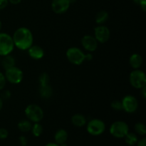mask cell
<instances>
[{
  "instance_id": "obj_1",
  "label": "cell",
  "mask_w": 146,
  "mask_h": 146,
  "mask_svg": "<svg viewBox=\"0 0 146 146\" xmlns=\"http://www.w3.org/2000/svg\"><path fill=\"white\" fill-rule=\"evenodd\" d=\"M12 39L14 46L21 51H26L33 45L34 36L31 30L28 28L19 27L14 31Z\"/></svg>"
},
{
  "instance_id": "obj_2",
  "label": "cell",
  "mask_w": 146,
  "mask_h": 146,
  "mask_svg": "<svg viewBox=\"0 0 146 146\" xmlns=\"http://www.w3.org/2000/svg\"><path fill=\"white\" fill-rule=\"evenodd\" d=\"M24 113L27 119L32 123H39L44 118V113L41 107L37 104H29L26 107Z\"/></svg>"
},
{
  "instance_id": "obj_3",
  "label": "cell",
  "mask_w": 146,
  "mask_h": 146,
  "mask_svg": "<svg viewBox=\"0 0 146 146\" xmlns=\"http://www.w3.org/2000/svg\"><path fill=\"white\" fill-rule=\"evenodd\" d=\"M14 47L12 36L7 33L0 32V56L11 54Z\"/></svg>"
},
{
  "instance_id": "obj_4",
  "label": "cell",
  "mask_w": 146,
  "mask_h": 146,
  "mask_svg": "<svg viewBox=\"0 0 146 146\" xmlns=\"http://www.w3.org/2000/svg\"><path fill=\"white\" fill-rule=\"evenodd\" d=\"M66 58L74 65H81L86 61V54L78 47H71L66 53Z\"/></svg>"
},
{
  "instance_id": "obj_5",
  "label": "cell",
  "mask_w": 146,
  "mask_h": 146,
  "mask_svg": "<svg viewBox=\"0 0 146 146\" xmlns=\"http://www.w3.org/2000/svg\"><path fill=\"white\" fill-rule=\"evenodd\" d=\"M129 81L131 85L137 89H141L146 86V75L143 71L139 69H133L129 76Z\"/></svg>"
},
{
  "instance_id": "obj_6",
  "label": "cell",
  "mask_w": 146,
  "mask_h": 146,
  "mask_svg": "<svg viewBox=\"0 0 146 146\" xmlns=\"http://www.w3.org/2000/svg\"><path fill=\"white\" fill-rule=\"evenodd\" d=\"M109 132L114 138H123L129 132V127L125 121H117L111 124L109 128Z\"/></svg>"
},
{
  "instance_id": "obj_7",
  "label": "cell",
  "mask_w": 146,
  "mask_h": 146,
  "mask_svg": "<svg viewBox=\"0 0 146 146\" xmlns=\"http://www.w3.org/2000/svg\"><path fill=\"white\" fill-rule=\"evenodd\" d=\"M86 130L90 135L98 136L106 131V124L102 120L94 118L86 123Z\"/></svg>"
},
{
  "instance_id": "obj_8",
  "label": "cell",
  "mask_w": 146,
  "mask_h": 146,
  "mask_svg": "<svg viewBox=\"0 0 146 146\" xmlns=\"http://www.w3.org/2000/svg\"><path fill=\"white\" fill-rule=\"evenodd\" d=\"M4 76H5L7 81L11 84H20L24 78L23 71L19 68L16 66L5 70Z\"/></svg>"
},
{
  "instance_id": "obj_9",
  "label": "cell",
  "mask_w": 146,
  "mask_h": 146,
  "mask_svg": "<svg viewBox=\"0 0 146 146\" xmlns=\"http://www.w3.org/2000/svg\"><path fill=\"white\" fill-rule=\"evenodd\" d=\"M123 110L128 113H134L138 108V101L135 96L126 95L121 101Z\"/></svg>"
},
{
  "instance_id": "obj_10",
  "label": "cell",
  "mask_w": 146,
  "mask_h": 146,
  "mask_svg": "<svg viewBox=\"0 0 146 146\" xmlns=\"http://www.w3.org/2000/svg\"><path fill=\"white\" fill-rule=\"evenodd\" d=\"M94 37L98 43L104 44L109 40L111 37V31L106 26L98 25L94 29Z\"/></svg>"
},
{
  "instance_id": "obj_11",
  "label": "cell",
  "mask_w": 146,
  "mask_h": 146,
  "mask_svg": "<svg viewBox=\"0 0 146 146\" xmlns=\"http://www.w3.org/2000/svg\"><path fill=\"white\" fill-rule=\"evenodd\" d=\"M81 45L83 48L86 50L88 52L91 53L95 51L97 49L98 46V42L94 36L85 35L81 38Z\"/></svg>"
},
{
  "instance_id": "obj_12",
  "label": "cell",
  "mask_w": 146,
  "mask_h": 146,
  "mask_svg": "<svg viewBox=\"0 0 146 146\" xmlns=\"http://www.w3.org/2000/svg\"><path fill=\"white\" fill-rule=\"evenodd\" d=\"M70 5V0H52L51 9L55 14H61L68 11Z\"/></svg>"
},
{
  "instance_id": "obj_13",
  "label": "cell",
  "mask_w": 146,
  "mask_h": 146,
  "mask_svg": "<svg viewBox=\"0 0 146 146\" xmlns=\"http://www.w3.org/2000/svg\"><path fill=\"white\" fill-rule=\"evenodd\" d=\"M28 54L31 58L35 60H39L44 57V51L42 47L38 45H32L28 48Z\"/></svg>"
},
{
  "instance_id": "obj_14",
  "label": "cell",
  "mask_w": 146,
  "mask_h": 146,
  "mask_svg": "<svg viewBox=\"0 0 146 146\" xmlns=\"http://www.w3.org/2000/svg\"><path fill=\"white\" fill-rule=\"evenodd\" d=\"M143 59L141 54H133L129 58V64L133 69H139L141 66H142Z\"/></svg>"
},
{
  "instance_id": "obj_15",
  "label": "cell",
  "mask_w": 146,
  "mask_h": 146,
  "mask_svg": "<svg viewBox=\"0 0 146 146\" xmlns=\"http://www.w3.org/2000/svg\"><path fill=\"white\" fill-rule=\"evenodd\" d=\"M67 139H68V133L66 130L61 128L55 133L54 140H55L56 143H57L58 145L66 143Z\"/></svg>"
},
{
  "instance_id": "obj_16",
  "label": "cell",
  "mask_w": 146,
  "mask_h": 146,
  "mask_svg": "<svg viewBox=\"0 0 146 146\" xmlns=\"http://www.w3.org/2000/svg\"><path fill=\"white\" fill-rule=\"evenodd\" d=\"M71 123L74 126L81 128L86 125L87 121L84 115L81 113H76L71 117Z\"/></svg>"
},
{
  "instance_id": "obj_17",
  "label": "cell",
  "mask_w": 146,
  "mask_h": 146,
  "mask_svg": "<svg viewBox=\"0 0 146 146\" xmlns=\"http://www.w3.org/2000/svg\"><path fill=\"white\" fill-rule=\"evenodd\" d=\"M0 64H1V66H2L4 70L9 69V68H11V67L15 66V58L11 54L4 56H3L2 60H1V63Z\"/></svg>"
},
{
  "instance_id": "obj_18",
  "label": "cell",
  "mask_w": 146,
  "mask_h": 146,
  "mask_svg": "<svg viewBox=\"0 0 146 146\" xmlns=\"http://www.w3.org/2000/svg\"><path fill=\"white\" fill-rule=\"evenodd\" d=\"M53 88L49 84L44 86H40L39 87V94L40 96L44 99H48L53 95Z\"/></svg>"
},
{
  "instance_id": "obj_19",
  "label": "cell",
  "mask_w": 146,
  "mask_h": 146,
  "mask_svg": "<svg viewBox=\"0 0 146 146\" xmlns=\"http://www.w3.org/2000/svg\"><path fill=\"white\" fill-rule=\"evenodd\" d=\"M108 18H109V14H108V11H106V10H101L96 15V23L98 25H103L104 23L108 21Z\"/></svg>"
},
{
  "instance_id": "obj_20",
  "label": "cell",
  "mask_w": 146,
  "mask_h": 146,
  "mask_svg": "<svg viewBox=\"0 0 146 146\" xmlns=\"http://www.w3.org/2000/svg\"><path fill=\"white\" fill-rule=\"evenodd\" d=\"M32 122L28 119H24L20 121L17 124V127H18L19 130L21 132L27 133L29 132L31 130V127H32Z\"/></svg>"
},
{
  "instance_id": "obj_21",
  "label": "cell",
  "mask_w": 146,
  "mask_h": 146,
  "mask_svg": "<svg viewBox=\"0 0 146 146\" xmlns=\"http://www.w3.org/2000/svg\"><path fill=\"white\" fill-rule=\"evenodd\" d=\"M124 138H125V143L130 146H133L136 145L137 142L138 141V138L137 137V135L135 133H133L128 132L125 135V136L124 137Z\"/></svg>"
},
{
  "instance_id": "obj_22",
  "label": "cell",
  "mask_w": 146,
  "mask_h": 146,
  "mask_svg": "<svg viewBox=\"0 0 146 146\" xmlns=\"http://www.w3.org/2000/svg\"><path fill=\"white\" fill-rule=\"evenodd\" d=\"M31 133L35 137H39L43 133V126L39 123H34L31 127Z\"/></svg>"
},
{
  "instance_id": "obj_23",
  "label": "cell",
  "mask_w": 146,
  "mask_h": 146,
  "mask_svg": "<svg viewBox=\"0 0 146 146\" xmlns=\"http://www.w3.org/2000/svg\"><path fill=\"white\" fill-rule=\"evenodd\" d=\"M134 128H135V132L138 134H139V135H142V136H144L146 134L145 125V124L143 123L138 122L137 123H135Z\"/></svg>"
},
{
  "instance_id": "obj_24",
  "label": "cell",
  "mask_w": 146,
  "mask_h": 146,
  "mask_svg": "<svg viewBox=\"0 0 146 146\" xmlns=\"http://www.w3.org/2000/svg\"><path fill=\"white\" fill-rule=\"evenodd\" d=\"M50 77L47 73H42L38 76V82H39L40 86H44L49 84Z\"/></svg>"
},
{
  "instance_id": "obj_25",
  "label": "cell",
  "mask_w": 146,
  "mask_h": 146,
  "mask_svg": "<svg viewBox=\"0 0 146 146\" xmlns=\"http://www.w3.org/2000/svg\"><path fill=\"white\" fill-rule=\"evenodd\" d=\"M111 107L114 111H119L123 110L122 103H121V101H119V100H114V101H113L112 103L111 104Z\"/></svg>"
},
{
  "instance_id": "obj_26",
  "label": "cell",
  "mask_w": 146,
  "mask_h": 146,
  "mask_svg": "<svg viewBox=\"0 0 146 146\" xmlns=\"http://www.w3.org/2000/svg\"><path fill=\"white\" fill-rule=\"evenodd\" d=\"M7 82V79H6L5 76H4V74L0 72V91L4 89Z\"/></svg>"
},
{
  "instance_id": "obj_27",
  "label": "cell",
  "mask_w": 146,
  "mask_h": 146,
  "mask_svg": "<svg viewBox=\"0 0 146 146\" xmlns=\"http://www.w3.org/2000/svg\"><path fill=\"white\" fill-rule=\"evenodd\" d=\"M133 2L137 5L140 6L142 10L143 11H145L146 10V0H133Z\"/></svg>"
},
{
  "instance_id": "obj_28",
  "label": "cell",
  "mask_w": 146,
  "mask_h": 146,
  "mask_svg": "<svg viewBox=\"0 0 146 146\" xmlns=\"http://www.w3.org/2000/svg\"><path fill=\"white\" fill-rule=\"evenodd\" d=\"M9 132L6 128H0V139L4 140L8 137Z\"/></svg>"
},
{
  "instance_id": "obj_29",
  "label": "cell",
  "mask_w": 146,
  "mask_h": 146,
  "mask_svg": "<svg viewBox=\"0 0 146 146\" xmlns=\"http://www.w3.org/2000/svg\"><path fill=\"white\" fill-rule=\"evenodd\" d=\"M11 92H10L9 91H8V90H6V91H4L2 93H1V96L0 97H1V99L4 101V100L9 99V98L11 97Z\"/></svg>"
},
{
  "instance_id": "obj_30",
  "label": "cell",
  "mask_w": 146,
  "mask_h": 146,
  "mask_svg": "<svg viewBox=\"0 0 146 146\" xmlns=\"http://www.w3.org/2000/svg\"><path fill=\"white\" fill-rule=\"evenodd\" d=\"M19 141L20 145L21 146H26L28 143V140H27V137L24 136V135H21L19 138Z\"/></svg>"
},
{
  "instance_id": "obj_31",
  "label": "cell",
  "mask_w": 146,
  "mask_h": 146,
  "mask_svg": "<svg viewBox=\"0 0 146 146\" xmlns=\"http://www.w3.org/2000/svg\"><path fill=\"white\" fill-rule=\"evenodd\" d=\"M8 0H0V10H2L4 9H5L8 6Z\"/></svg>"
},
{
  "instance_id": "obj_32",
  "label": "cell",
  "mask_w": 146,
  "mask_h": 146,
  "mask_svg": "<svg viewBox=\"0 0 146 146\" xmlns=\"http://www.w3.org/2000/svg\"><path fill=\"white\" fill-rule=\"evenodd\" d=\"M136 145L137 146H146V138H143L141 140H138Z\"/></svg>"
},
{
  "instance_id": "obj_33",
  "label": "cell",
  "mask_w": 146,
  "mask_h": 146,
  "mask_svg": "<svg viewBox=\"0 0 146 146\" xmlns=\"http://www.w3.org/2000/svg\"><path fill=\"white\" fill-rule=\"evenodd\" d=\"M141 90V95L142 96L143 98V99H145L146 98V87H143Z\"/></svg>"
},
{
  "instance_id": "obj_34",
  "label": "cell",
  "mask_w": 146,
  "mask_h": 146,
  "mask_svg": "<svg viewBox=\"0 0 146 146\" xmlns=\"http://www.w3.org/2000/svg\"><path fill=\"white\" fill-rule=\"evenodd\" d=\"M9 3L11 4H14V5H17L19 4V3H21L22 1V0H8Z\"/></svg>"
},
{
  "instance_id": "obj_35",
  "label": "cell",
  "mask_w": 146,
  "mask_h": 146,
  "mask_svg": "<svg viewBox=\"0 0 146 146\" xmlns=\"http://www.w3.org/2000/svg\"><path fill=\"white\" fill-rule=\"evenodd\" d=\"M93 59V55L91 53H88V54H86V61H91Z\"/></svg>"
},
{
  "instance_id": "obj_36",
  "label": "cell",
  "mask_w": 146,
  "mask_h": 146,
  "mask_svg": "<svg viewBox=\"0 0 146 146\" xmlns=\"http://www.w3.org/2000/svg\"><path fill=\"white\" fill-rule=\"evenodd\" d=\"M44 146H59V145H58L56 143H47L46 145H45Z\"/></svg>"
},
{
  "instance_id": "obj_37",
  "label": "cell",
  "mask_w": 146,
  "mask_h": 146,
  "mask_svg": "<svg viewBox=\"0 0 146 146\" xmlns=\"http://www.w3.org/2000/svg\"><path fill=\"white\" fill-rule=\"evenodd\" d=\"M3 105H4V101H3V100L1 99V97H0V111L2 109Z\"/></svg>"
},
{
  "instance_id": "obj_38",
  "label": "cell",
  "mask_w": 146,
  "mask_h": 146,
  "mask_svg": "<svg viewBox=\"0 0 146 146\" xmlns=\"http://www.w3.org/2000/svg\"><path fill=\"white\" fill-rule=\"evenodd\" d=\"M1 27H2V23H1V20H0V32H1Z\"/></svg>"
},
{
  "instance_id": "obj_39",
  "label": "cell",
  "mask_w": 146,
  "mask_h": 146,
  "mask_svg": "<svg viewBox=\"0 0 146 146\" xmlns=\"http://www.w3.org/2000/svg\"><path fill=\"white\" fill-rule=\"evenodd\" d=\"M59 146H67V145L66 143H62V144H61V145H59Z\"/></svg>"
},
{
  "instance_id": "obj_40",
  "label": "cell",
  "mask_w": 146,
  "mask_h": 146,
  "mask_svg": "<svg viewBox=\"0 0 146 146\" xmlns=\"http://www.w3.org/2000/svg\"><path fill=\"white\" fill-rule=\"evenodd\" d=\"M0 63H1V58H0Z\"/></svg>"
},
{
  "instance_id": "obj_41",
  "label": "cell",
  "mask_w": 146,
  "mask_h": 146,
  "mask_svg": "<svg viewBox=\"0 0 146 146\" xmlns=\"http://www.w3.org/2000/svg\"><path fill=\"white\" fill-rule=\"evenodd\" d=\"M26 146H27V145H26Z\"/></svg>"
}]
</instances>
